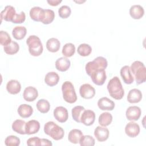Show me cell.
I'll return each instance as SVG.
<instances>
[{
    "label": "cell",
    "instance_id": "cell-35",
    "mask_svg": "<svg viewBox=\"0 0 146 146\" xmlns=\"http://www.w3.org/2000/svg\"><path fill=\"white\" fill-rule=\"evenodd\" d=\"M77 51L80 56H87L91 53L92 48L88 44L82 43L78 46Z\"/></svg>",
    "mask_w": 146,
    "mask_h": 146
},
{
    "label": "cell",
    "instance_id": "cell-37",
    "mask_svg": "<svg viewBox=\"0 0 146 146\" xmlns=\"http://www.w3.org/2000/svg\"><path fill=\"white\" fill-rule=\"evenodd\" d=\"M42 8L38 6H34L30 10V16L31 18L36 22H39V18Z\"/></svg>",
    "mask_w": 146,
    "mask_h": 146
},
{
    "label": "cell",
    "instance_id": "cell-29",
    "mask_svg": "<svg viewBox=\"0 0 146 146\" xmlns=\"http://www.w3.org/2000/svg\"><path fill=\"white\" fill-rule=\"evenodd\" d=\"M26 33L27 30L24 26H15L12 31L13 36L17 40H21L24 38Z\"/></svg>",
    "mask_w": 146,
    "mask_h": 146
},
{
    "label": "cell",
    "instance_id": "cell-1",
    "mask_svg": "<svg viewBox=\"0 0 146 146\" xmlns=\"http://www.w3.org/2000/svg\"><path fill=\"white\" fill-rule=\"evenodd\" d=\"M107 90L110 95L115 99H121L124 95V90L117 76H114L110 80L107 84Z\"/></svg>",
    "mask_w": 146,
    "mask_h": 146
},
{
    "label": "cell",
    "instance_id": "cell-13",
    "mask_svg": "<svg viewBox=\"0 0 146 146\" xmlns=\"http://www.w3.org/2000/svg\"><path fill=\"white\" fill-rule=\"evenodd\" d=\"M55 18L54 11L50 9H42L40 18L39 22H41L44 25H48L51 23Z\"/></svg>",
    "mask_w": 146,
    "mask_h": 146
},
{
    "label": "cell",
    "instance_id": "cell-26",
    "mask_svg": "<svg viewBox=\"0 0 146 146\" xmlns=\"http://www.w3.org/2000/svg\"><path fill=\"white\" fill-rule=\"evenodd\" d=\"M60 46V41L55 38H51L47 40L46 42V48L47 49L52 52H57Z\"/></svg>",
    "mask_w": 146,
    "mask_h": 146
},
{
    "label": "cell",
    "instance_id": "cell-28",
    "mask_svg": "<svg viewBox=\"0 0 146 146\" xmlns=\"http://www.w3.org/2000/svg\"><path fill=\"white\" fill-rule=\"evenodd\" d=\"M83 135V133L80 130L73 129L70 131L68 136V139L71 143L77 144L79 143L80 139Z\"/></svg>",
    "mask_w": 146,
    "mask_h": 146
},
{
    "label": "cell",
    "instance_id": "cell-7",
    "mask_svg": "<svg viewBox=\"0 0 146 146\" xmlns=\"http://www.w3.org/2000/svg\"><path fill=\"white\" fill-rule=\"evenodd\" d=\"M90 76L92 82L98 86L103 85L107 79L105 70H96L91 74Z\"/></svg>",
    "mask_w": 146,
    "mask_h": 146
},
{
    "label": "cell",
    "instance_id": "cell-38",
    "mask_svg": "<svg viewBox=\"0 0 146 146\" xmlns=\"http://www.w3.org/2000/svg\"><path fill=\"white\" fill-rule=\"evenodd\" d=\"M5 144L7 146H17L20 144V139L16 136H8L5 139Z\"/></svg>",
    "mask_w": 146,
    "mask_h": 146
},
{
    "label": "cell",
    "instance_id": "cell-15",
    "mask_svg": "<svg viewBox=\"0 0 146 146\" xmlns=\"http://www.w3.org/2000/svg\"><path fill=\"white\" fill-rule=\"evenodd\" d=\"M94 135L99 141L103 142L108 139L109 131L106 127L98 126L94 130Z\"/></svg>",
    "mask_w": 146,
    "mask_h": 146
},
{
    "label": "cell",
    "instance_id": "cell-34",
    "mask_svg": "<svg viewBox=\"0 0 146 146\" xmlns=\"http://www.w3.org/2000/svg\"><path fill=\"white\" fill-rule=\"evenodd\" d=\"M85 108L81 106H77L74 107L71 111L72 116L73 119L78 122L80 123V117Z\"/></svg>",
    "mask_w": 146,
    "mask_h": 146
},
{
    "label": "cell",
    "instance_id": "cell-25",
    "mask_svg": "<svg viewBox=\"0 0 146 146\" xmlns=\"http://www.w3.org/2000/svg\"><path fill=\"white\" fill-rule=\"evenodd\" d=\"M59 80V76L55 72H48L44 78L45 83L49 86L52 87L56 85Z\"/></svg>",
    "mask_w": 146,
    "mask_h": 146
},
{
    "label": "cell",
    "instance_id": "cell-41",
    "mask_svg": "<svg viewBox=\"0 0 146 146\" xmlns=\"http://www.w3.org/2000/svg\"><path fill=\"white\" fill-rule=\"evenodd\" d=\"M26 19V15L23 11H21L19 14H17L14 19L13 21L14 23H22Z\"/></svg>",
    "mask_w": 146,
    "mask_h": 146
},
{
    "label": "cell",
    "instance_id": "cell-33",
    "mask_svg": "<svg viewBox=\"0 0 146 146\" xmlns=\"http://www.w3.org/2000/svg\"><path fill=\"white\" fill-rule=\"evenodd\" d=\"M75 52V46L71 43H67L65 44L62 48V54L66 57L72 56Z\"/></svg>",
    "mask_w": 146,
    "mask_h": 146
},
{
    "label": "cell",
    "instance_id": "cell-3",
    "mask_svg": "<svg viewBox=\"0 0 146 146\" xmlns=\"http://www.w3.org/2000/svg\"><path fill=\"white\" fill-rule=\"evenodd\" d=\"M44 133L55 140H59L64 137L63 129L54 121H48L44 125Z\"/></svg>",
    "mask_w": 146,
    "mask_h": 146
},
{
    "label": "cell",
    "instance_id": "cell-42",
    "mask_svg": "<svg viewBox=\"0 0 146 146\" xmlns=\"http://www.w3.org/2000/svg\"><path fill=\"white\" fill-rule=\"evenodd\" d=\"M27 144L29 146L40 145V139L38 137H30L27 140Z\"/></svg>",
    "mask_w": 146,
    "mask_h": 146
},
{
    "label": "cell",
    "instance_id": "cell-24",
    "mask_svg": "<svg viewBox=\"0 0 146 146\" xmlns=\"http://www.w3.org/2000/svg\"><path fill=\"white\" fill-rule=\"evenodd\" d=\"M17 112L21 117L23 118H27L33 114V109L32 107L29 104H22L18 108Z\"/></svg>",
    "mask_w": 146,
    "mask_h": 146
},
{
    "label": "cell",
    "instance_id": "cell-14",
    "mask_svg": "<svg viewBox=\"0 0 146 146\" xmlns=\"http://www.w3.org/2000/svg\"><path fill=\"white\" fill-rule=\"evenodd\" d=\"M125 132L130 137H135L140 133V127L138 124L131 121L128 123L125 127Z\"/></svg>",
    "mask_w": 146,
    "mask_h": 146
},
{
    "label": "cell",
    "instance_id": "cell-9",
    "mask_svg": "<svg viewBox=\"0 0 146 146\" xmlns=\"http://www.w3.org/2000/svg\"><path fill=\"white\" fill-rule=\"evenodd\" d=\"M16 14L15 8L11 5H7L5 6V9L1 12V21L4 19L6 21L12 22Z\"/></svg>",
    "mask_w": 146,
    "mask_h": 146
},
{
    "label": "cell",
    "instance_id": "cell-36",
    "mask_svg": "<svg viewBox=\"0 0 146 146\" xmlns=\"http://www.w3.org/2000/svg\"><path fill=\"white\" fill-rule=\"evenodd\" d=\"M95 139L90 135L82 136L79 141V144L82 146H93L95 145Z\"/></svg>",
    "mask_w": 146,
    "mask_h": 146
},
{
    "label": "cell",
    "instance_id": "cell-6",
    "mask_svg": "<svg viewBox=\"0 0 146 146\" xmlns=\"http://www.w3.org/2000/svg\"><path fill=\"white\" fill-rule=\"evenodd\" d=\"M64 100L68 103H74L77 100V96L72 83L69 81L64 82L62 86Z\"/></svg>",
    "mask_w": 146,
    "mask_h": 146
},
{
    "label": "cell",
    "instance_id": "cell-4",
    "mask_svg": "<svg viewBox=\"0 0 146 146\" xmlns=\"http://www.w3.org/2000/svg\"><path fill=\"white\" fill-rule=\"evenodd\" d=\"M26 43L29 46L30 54L34 56L41 55L43 52V45L40 38L36 35H30L26 39Z\"/></svg>",
    "mask_w": 146,
    "mask_h": 146
},
{
    "label": "cell",
    "instance_id": "cell-31",
    "mask_svg": "<svg viewBox=\"0 0 146 146\" xmlns=\"http://www.w3.org/2000/svg\"><path fill=\"white\" fill-rule=\"evenodd\" d=\"M19 49V46L17 42L12 40L7 46H3L4 51L9 55H14L18 52Z\"/></svg>",
    "mask_w": 146,
    "mask_h": 146
},
{
    "label": "cell",
    "instance_id": "cell-18",
    "mask_svg": "<svg viewBox=\"0 0 146 146\" xmlns=\"http://www.w3.org/2000/svg\"><path fill=\"white\" fill-rule=\"evenodd\" d=\"M40 129V123L36 120H31L26 123V134L32 135L37 133Z\"/></svg>",
    "mask_w": 146,
    "mask_h": 146
},
{
    "label": "cell",
    "instance_id": "cell-45",
    "mask_svg": "<svg viewBox=\"0 0 146 146\" xmlns=\"http://www.w3.org/2000/svg\"><path fill=\"white\" fill-rule=\"evenodd\" d=\"M75 2H77V3H83L84 2H85V1H75Z\"/></svg>",
    "mask_w": 146,
    "mask_h": 146
},
{
    "label": "cell",
    "instance_id": "cell-19",
    "mask_svg": "<svg viewBox=\"0 0 146 146\" xmlns=\"http://www.w3.org/2000/svg\"><path fill=\"white\" fill-rule=\"evenodd\" d=\"M120 75L125 84H130L134 81L133 76H132L130 67L128 66H124L120 69Z\"/></svg>",
    "mask_w": 146,
    "mask_h": 146
},
{
    "label": "cell",
    "instance_id": "cell-39",
    "mask_svg": "<svg viewBox=\"0 0 146 146\" xmlns=\"http://www.w3.org/2000/svg\"><path fill=\"white\" fill-rule=\"evenodd\" d=\"M71 13V8L67 5L62 6L58 10V14L60 18L66 19L68 18Z\"/></svg>",
    "mask_w": 146,
    "mask_h": 146
},
{
    "label": "cell",
    "instance_id": "cell-16",
    "mask_svg": "<svg viewBox=\"0 0 146 146\" xmlns=\"http://www.w3.org/2000/svg\"><path fill=\"white\" fill-rule=\"evenodd\" d=\"M98 107L103 111H112L115 108V103L107 97H103L98 102Z\"/></svg>",
    "mask_w": 146,
    "mask_h": 146
},
{
    "label": "cell",
    "instance_id": "cell-20",
    "mask_svg": "<svg viewBox=\"0 0 146 146\" xmlns=\"http://www.w3.org/2000/svg\"><path fill=\"white\" fill-rule=\"evenodd\" d=\"M127 99L130 103H139L142 99L141 92L139 89L133 88L129 91Z\"/></svg>",
    "mask_w": 146,
    "mask_h": 146
},
{
    "label": "cell",
    "instance_id": "cell-32",
    "mask_svg": "<svg viewBox=\"0 0 146 146\" xmlns=\"http://www.w3.org/2000/svg\"><path fill=\"white\" fill-rule=\"evenodd\" d=\"M36 106L38 110L42 113L48 112L50 108V103L47 100L43 99H39L37 102Z\"/></svg>",
    "mask_w": 146,
    "mask_h": 146
},
{
    "label": "cell",
    "instance_id": "cell-12",
    "mask_svg": "<svg viewBox=\"0 0 146 146\" xmlns=\"http://www.w3.org/2000/svg\"><path fill=\"white\" fill-rule=\"evenodd\" d=\"M141 113V111L140 107L137 106H130L129 107L125 112V115L128 120L136 121L137 120Z\"/></svg>",
    "mask_w": 146,
    "mask_h": 146
},
{
    "label": "cell",
    "instance_id": "cell-43",
    "mask_svg": "<svg viewBox=\"0 0 146 146\" xmlns=\"http://www.w3.org/2000/svg\"><path fill=\"white\" fill-rule=\"evenodd\" d=\"M47 2L50 5L55 6L60 3L62 2V0H47Z\"/></svg>",
    "mask_w": 146,
    "mask_h": 146
},
{
    "label": "cell",
    "instance_id": "cell-5",
    "mask_svg": "<svg viewBox=\"0 0 146 146\" xmlns=\"http://www.w3.org/2000/svg\"><path fill=\"white\" fill-rule=\"evenodd\" d=\"M108 66L107 59L103 56H98L94 60L88 62L85 66L86 73L90 76L91 74L98 70H105Z\"/></svg>",
    "mask_w": 146,
    "mask_h": 146
},
{
    "label": "cell",
    "instance_id": "cell-22",
    "mask_svg": "<svg viewBox=\"0 0 146 146\" xmlns=\"http://www.w3.org/2000/svg\"><path fill=\"white\" fill-rule=\"evenodd\" d=\"M71 62L69 59L65 57H60L55 62L56 68L61 72L67 71L70 67Z\"/></svg>",
    "mask_w": 146,
    "mask_h": 146
},
{
    "label": "cell",
    "instance_id": "cell-17",
    "mask_svg": "<svg viewBox=\"0 0 146 146\" xmlns=\"http://www.w3.org/2000/svg\"><path fill=\"white\" fill-rule=\"evenodd\" d=\"M38 96V92L36 88L32 86L25 88L23 93L24 99L27 102H33L35 100Z\"/></svg>",
    "mask_w": 146,
    "mask_h": 146
},
{
    "label": "cell",
    "instance_id": "cell-8",
    "mask_svg": "<svg viewBox=\"0 0 146 146\" xmlns=\"http://www.w3.org/2000/svg\"><path fill=\"white\" fill-rule=\"evenodd\" d=\"M79 93L80 96L86 99L92 98L95 95V88L90 84H83L79 88Z\"/></svg>",
    "mask_w": 146,
    "mask_h": 146
},
{
    "label": "cell",
    "instance_id": "cell-23",
    "mask_svg": "<svg viewBox=\"0 0 146 146\" xmlns=\"http://www.w3.org/2000/svg\"><path fill=\"white\" fill-rule=\"evenodd\" d=\"M144 14V8L139 5H132L129 9V14L135 19H139Z\"/></svg>",
    "mask_w": 146,
    "mask_h": 146
},
{
    "label": "cell",
    "instance_id": "cell-44",
    "mask_svg": "<svg viewBox=\"0 0 146 146\" xmlns=\"http://www.w3.org/2000/svg\"><path fill=\"white\" fill-rule=\"evenodd\" d=\"M52 145L51 141L46 139H40V145Z\"/></svg>",
    "mask_w": 146,
    "mask_h": 146
},
{
    "label": "cell",
    "instance_id": "cell-40",
    "mask_svg": "<svg viewBox=\"0 0 146 146\" xmlns=\"http://www.w3.org/2000/svg\"><path fill=\"white\" fill-rule=\"evenodd\" d=\"M12 41L9 34L5 31H0V43L1 45L5 46L9 44Z\"/></svg>",
    "mask_w": 146,
    "mask_h": 146
},
{
    "label": "cell",
    "instance_id": "cell-11",
    "mask_svg": "<svg viewBox=\"0 0 146 146\" xmlns=\"http://www.w3.org/2000/svg\"><path fill=\"white\" fill-rule=\"evenodd\" d=\"M95 120V112L90 110H84L80 117V123L87 126L92 125Z\"/></svg>",
    "mask_w": 146,
    "mask_h": 146
},
{
    "label": "cell",
    "instance_id": "cell-10",
    "mask_svg": "<svg viewBox=\"0 0 146 146\" xmlns=\"http://www.w3.org/2000/svg\"><path fill=\"white\" fill-rule=\"evenodd\" d=\"M54 116L59 122L64 123L68 118L67 110L63 106L56 107L54 110Z\"/></svg>",
    "mask_w": 146,
    "mask_h": 146
},
{
    "label": "cell",
    "instance_id": "cell-27",
    "mask_svg": "<svg viewBox=\"0 0 146 146\" xmlns=\"http://www.w3.org/2000/svg\"><path fill=\"white\" fill-rule=\"evenodd\" d=\"M26 122L21 119L15 120L12 124V129L15 132L21 135L26 134L25 132Z\"/></svg>",
    "mask_w": 146,
    "mask_h": 146
},
{
    "label": "cell",
    "instance_id": "cell-30",
    "mask_svg": "<svg viewBox=\"0 0 146 146\" xmlns=\"http://www.w3.org/2000/svg\"><path fill=\"white\" fill-rule=\"evenodd\" d=\"M112 121V115L107 112H103L100 114L99 117L98 121L100 125L103 127H106L109 125Z\"/></svg>",
    "mask_w": 146,
    "mask_h": 146
},
{
    "label": "cell",
    "instance_id": "cell-2",
    "mask_svg": "<svg viewBox=\"0 0 146 146\" xmlns=\"http://www.w3.org/2000/svg\"><path fill=\"white\" fill-rule=\"evenodd\" d=\"M130 70L133 75V78L137 84H140L146 80V68L144 63L136 60L131 64Z\"/></svg>",
    "mask_w": 146,
    "mask_h": 146
},
{
    "label": "cell",
    "instance_id": "cell-21",
    "mask_svg": "<svg viewBox=\"0 0 146 146\" xmlns=\"http://www.w3.org/2000/svg\"><path fill=\"white\" fill-rule=\"evenodd\" d=\"M6 90L8 92L11 94H17L21 91V84L17 80H10L7 82L6 84Z\"/></svg>",
    "mask_w": 146,
    "mask_h": 146
}]
</instances>
